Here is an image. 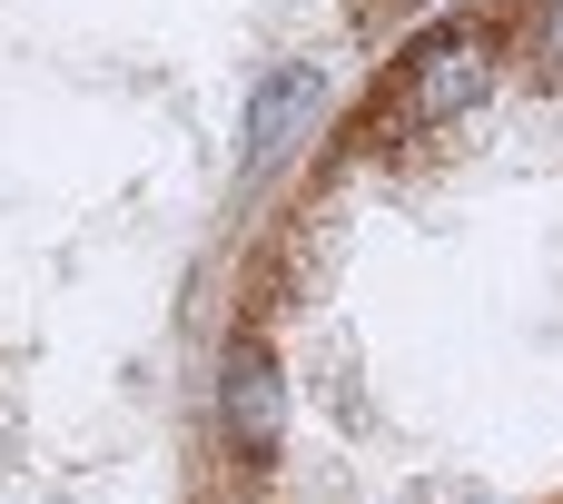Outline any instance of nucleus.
Instances as JSON below:
<instances>
[{"instance_id": "nucleus-1", "label": "nucleus", "mask_w": 563, "mask_h": 504, "mask_svg": "<svg viewBox=\"0 0 563 504\" xmlns=\"http://www.w3.org/2000/svg\"><path fill=\"white\" fill-rule=\"evenodd\" d=\"M485 89H495V40H485L475 20H455V30H435V40H416V50H406V89H396L386 109H396V129H406V139H426V129L465 119Z\"/></svg>"}, {"instance_id": "nucleus-2", "label": "nucleus", "mask_w": 563, "mask_h": 504, "mask_svg": "<svg viewBox=\"0 0 563 504\" xmlns=\"http://www.w3.org/2000/svg\"><path fill=\"white\" fill-rule=\"evenodd\" d=\"M218 436H228L238 465H277V446H287V376H277L267 337H228V357H218Z\"/></svg>"}, {"instance_id": "nucleus-3", "label": "nucleus", "mask_w": 563, "mask_h": 504, "mask_svg": "<svg viewBox=\"0 0 563 504\" xmlns=\"http://www.w3.org/2000/svg\"><path fill=\"white\" fill-rule=\"evenodd\" d=\"M317 109H327V69H317V59H277V69L247 89V178H267V168L317 129Z\"/></svg>"}, {"instance_id": "nucleus-4", "label": "nucleus", "mask_w": 563, "mask_h": 504, "mask_svg": "<svg viewBox=\"0 0 563 504\" xmlns=\"http://www.w3.org/2000/svg\"><path fill=\"white\" fill-rule=\"evenodd\" d=\"M534 59H544V69H563V0H544V10H534Z\"/></svg>"}]
</instances>
